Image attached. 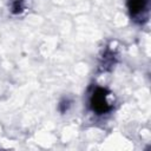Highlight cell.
I'll list each match as a JSON object with an SVG mask.
<instances>
[{
    "instance_id": "2",
    "label": "cell",
    "mask_w": 151,
    "mask_h": 151,
    "mask_svg": "<svg viewBox=\"0 0 151 151\" xmlns=\"http://www.w3.org/2000/svg\"><path fill=\"white\" fill-rule=\"evenodd\" d=\"M127 9L133 20L144 22L149 14V0H127Z\"/></svg>"
},
{
    "instance_id": "1",
    "label": "cell",
    "mask_w": 151,
    "mask_h": 151,
    "mask_svg": "<svg viewBox=\"0 0 151 151\" xmlns=\"http://www.w3.org/2000/svg\"><path fill=\"white\" fill-rule=\"evenodd\" d=\"M88 104L91 110L99 116L109 113L113 107L112 103L110 101V92L100 86H96L93 88V91L90 94Z\"/></svg>"
},
{
    "instance_id": "3",
    "label": "cell",
    "mask_w": 151,
    "mask_h": 151,
    "mask_svg": "<svg viewBox=\"0 0 151 151\" xmlns=\"http://www.w3.org/2000/svg\"><path fill=\"white\" fill-rule=\"evenodd\" d=\"M71 104H72V101H71L68 98H65V99H63V100L60 101V104H59V110H60V112L65 113V112H66V111L70 109Z\"/></svg>"
}]
</instances>
